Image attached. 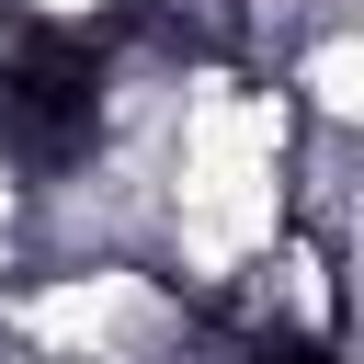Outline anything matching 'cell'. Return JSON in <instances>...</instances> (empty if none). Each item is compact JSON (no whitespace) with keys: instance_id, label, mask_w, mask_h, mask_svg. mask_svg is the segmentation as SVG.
Instances as JSON below:
<instances>
[{"instance_id":"6da1fadb","label":"cell","mask_w":364,"mask_h":364,"mask_svg":"<svg viewBox=\"0 0 364 364\" xmlns=\"http://www.w3.org/2000/svg\"><path fill=\"white\" fill-rule=\"evenodd\" d=\"M23 34H102V23H125L136 0H0Z\"/></svg>"},{"instance_id":"7a4b0ae2","label":"cell","mask_w":364,"mask_h":364,"mask_svg":"<svg viewBox=\"0 0 364 364\" xmlns=\"http://www.w3.org/2000/svg\"><path fill=\"white\" fill-rule=\"evenodd\" d=\"M0 364H23V353H0Z\"/></svg>"}]
</instances>
